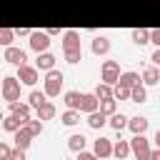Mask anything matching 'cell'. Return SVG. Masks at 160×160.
I'll return each mask as SVG.
<instances>
[{
	"label": "cell",
	"instance_id": "6da1fadb",
	"mask_svg": "<svg viewBox=\"0 0 160 160\" xmlns=\"http://www.w3.org/2000/svg\"><path fill=\"white\" fill-rule=\"evenodd\" d=\"M62 82H65L62 72L52 68V70H48V72H45V80H42V92H45L48 98H58V95H60V90H62Z\"/></svg>",
	"mask_w": 160,
	"mask_h": 160
},
{
	"label": "cell",
	"instance_id": "7a4b0ae2",
	"mask_svg": "<svg viewBox=\"0 0 160 160\" xmlns=\"http://www.w3.org/2000/svg\"><path fill=\"white\" fill-rule=\"evenodd\" d=\"M20 80L15 78V75H8V78H2V82H0V90H2V98L8 100V105L10 102H15V100H20Z\"/></svg>",
	"mask_w": 160,
	"mask_h": 160
},
{
	"label": "cell",
	"instance_id": "3957f363",
	"mask_svg": "<svg viewBox=\"0 0 160 160\" xmlns=\"http://www.w3.org/2000/svg\"><path fill=\"white\" fill-rule=\"evenodd\" d=\"M130 152L135 155V160H152L150 158V140L145 135H132L130 140Z\"/></svg>",
	"mask_w": 160,
	"mask_h": 160
},
{
	"label": "cell",
	"instance_id": "277c9868",
	"mask_svg": "<svg viewBox=\"0 0 160 160\" xmlns=\"http://www.w3.org/2000/svg\"><path fill=\"white\" fill-rule=\"evenodd\" d=\"M118 78H120V62H118V60H105L102 68H100V82L115 85Z\"/></svg>",
	"mask_w": 160,
	"mask_h": 160
},
{
	"label": "cell",
	"instance_id": "5b68a950",
	"mask_svg": "<svg viewBox=\"0 0 160 160\" xmlns=\"http://www.w3.org/2000/svg\"><path fill=\"white\" fill-rule=\"evenodd\" d=\"M30 48H32L35 52H45V50L50 48V35H48L45 30H32V32H30Z\"/></svg>",
	"mask_w": 160,
	"mask_h": 160
},
{
	"label": "cell",
	"instance_id": "8992f818",
	"mask_svg": "<svg viewBox=\"0 0 160 160\" xmlns=\"http://www.w3.org/2000/svg\"><path fill=\"white\" fill-rule=\"evenodd\" d=\"M15 78H18L22 85H30V88H32V85L38 82V68H35V65H28V62H25V65H18V75H15Z\"/></svg>",
	"mask_w": 160,
	"mask_h": 160
},
{
	"label": "cell",
	"instance_id": "52a82bcc",
	"mask_svg": "<svg viewBox=\"0 0 160 160\" xmlns=\"http://www.w3.org/2000/svg\"><path fill=\"white\" fill-rule=\"evenodd\" d=\"M5 60H8L10 65H25V60H28V55H25V50H22V48H15V45H8V48H5Z\"/></svg>",
	"mask_w": 160,
	"mask_h": 160
},
{
	"label": "cell",
	"instance_id": "ba28073f",
	"mask_svg": "<svg viewBox=\"0 0 160 160\" xmlns=\"http://www.w3.org/2000/svg\"><path fill=\"white\" fill-rule=\"evenodd\" d=\"M92 152H95L100 160H105V158L112 155V142H110L108 138H98V140H92Z\"/></svg>",
	"mask_w": 160,
	"mask_h": 160
},
{
	"label": "cell",
	"instance_id": "9c48e42d",
	"mask_svg": "<svg viewBox=\"0 0 160 160\" xmlns=\"http://www.w3.org/2000/svg\"><path fill=\"white\" fill-rule=\"evenodd\" d=\"M12 140H15V148L28 150V148H30V142H32V135H30V132H28V128L22 125V128H18V130L12 132Z\"/></svg>",
	"mask_w": 160,
	"mask_h": 160
},
{
	"label": "cell",
	"instance_id": "30bf717a",
	"mask_svg": "<svg viewBox=\"0 0 160 160\" xmlns=\"http://www.w3.org/2000/svg\"><path fill=\"white\" fill-rule=\"evenodd\" d=\"M98 105H100V100L95 98V92H82V100H80V112L90 115V112H95V110H98Z\"/></svg>",
	"mask_w": 160,
	"mask_h": 160
},
{
	"label": "cell",
	"instance_id": "8fae6325",
	"mask_svg": "<svg viewBox=\"0 0 160 160\" xmlns=\"http://www.w3.org/2000/svg\"><path fill=\"white\" fill-rule=\"evenodd\" d=\"M148 125H150V120H148V118H142V115H135V118H128V128L132 130V135H145V130H148Z\"/></svg>",
	"mask_w": 160,
	"mask_h": 160
},
{
	"label": "cell",
	"instance_id": "7c38bea8",
	"mask_svg": "<svg viewBox=\"0 0 160 160\" xmlns=\"http://www.w3.org/2000/svg\"><path fill=\"white\" fill-rule=\"evenodd\" d=\"M80 48V32L78 30H65L62 32V50H78Z\"/></svg>",
	"mask_w": 160,
	"mask_h": 160
},
{
	"label": "cell",
	"instance_id": "4fadbf2b",
	"mask_svg": "<svg viewBox=\"0 0 160 160\" xmlns=\"http://www.w3.org/2000/svg\"><path fill=\"white\" fill-rule=\"evenodd\" d=\"M55 60H58V58H55L52 52H48V50H45V52H38L35 68H38V70H45V72H48V70H52V68H55Z\"/></svg>",
	"mask_w": 160,
	"mask_h": 160
},
{
	"label": "cell",
	"instance_id": "5bb4252c",
	"mask_svg": "<svg viewBox=\"0 0 160 160\" xmlns=\"http://www.w3.org/2000/svg\"><path fill=\"white\" fill-rule=\"evenodd\" d=\"M90 50H92L95 55H108V52H110V40H108L105 35H98V38H92V42H90Z\"/></svg>",
	"mask_w": 160,
	"mask_h": 160
},
{
	"label": "cell",
	"instance_id": "9a60e30c",
	"mask_svg": "<svg viewBox=\"0 0 160 160\" xmlns=\"http://www.w3.org/2000/svg\"><path fill=\"white\" fill-rule=\"evenodd\" d=\"M142 85H158L160 82V68H155V65H148L145 70H142Z\"/></svg>",
	"mask_w": 160,
	"mask_h": 160
},
{
	"label": "cell",
	"instance_id": "2e32d148",
	"mask_svg": "<svg viewBox=\"0 0 160 160\" xmlns=\"http://www.w3.org/2000/svg\"><path fill=\"white\" fill-rule=\"evenodd\" d=\"M138 82H142V80H140V72H135V70L120 72V78H118V85H122V88H132Z\"/></svg>",
	"mask_w": 160,
	"mask_h": 160
},
{
	"label": "cell",
	"instance_id": "e0dca14e",
	"mask_svg": "<svg viewBox=\"0 0 160 160\" xmlns=\"http://www.w3.org/2000/svg\"><path fill=\"white\" fill-rule=\"evenodd\" d=\"M80 100H82V92H78V90H68L62 95V102L68 105V110H80Z\"/></svg>",
	"mask_w": 160,
	"mask_h": 160
},
{
	"label": "cell",
	"instance_id": "ac0fdd59",
	"mask_svg": "<svg viewBox=\"0 0 160 160\" xmlns=\"http://www.w3.org/2000/svg\"><path fill=\"white\" fill-rule=\"evenodd\" d=\"M28 120H30V118H28ZM28 120H20V118H15V115L10 112V115H5V118H2V122H0V125H2V130H8V132H15V130H18V128H22Z\"/></svg>",
	"mask_w": 160,
	"mask_h": 160
},
{
	"label": "cell",
	"instance_id": "d6986e66",
	"mask_svg": "<svg viewBox=\"0 0 160 160\" xmlns=\"http://www.w3.org/2000/svg\"><path fill=\"white\" fill-rule=\"evenodd\" d=\"M85 145H88V138H85L82 132H75V135H70V138H68V148H70L72 152L85 150Z\"/></svg>",
	"mask_w": 160,
	"mask_h": 160
},
{
	"label": "cell",
	"instance_id": "ffe728a7",
	"mask_svg": "<svg viewBox=\"0 0 160 160\" xmlns=\"http://www.w3.org/2000/svg\"><path fill=\"white\" fill-rule=\"evenodd\" d=\"M10 112L15 115V118H20V120H28L30 118V105L28 102H10Z\"/></svg>",
	"mask_w": 160,
	"mask_h": 160
},
{
	"label": "cell",
	"instance_id": "44dd1931",
	"mask_svg": "<svg viewBox=\"0 0 160 160\" xmlns=\"http://www.w3.org/2000/svg\"><path fill=\"white\" fill-rule=\"evenodd\" d=\"M35 112H38V120H52L55 118V105L50 100H45L40 108H35Z\"/></svg>",
	"mask_w": 160,
	"mask_h": 160
},
{
	"label": "cell",
	"instance_id": "7402d4cb",
	"mask_svg": "<svg viewBox=\"0 0 160 160\" xmlns=\"http://www.w3.org/2000/svg\"><path fill=\"white\" fill-rule=\"evenodd\" d=\"M128 155H130V140H118V142L112 145V158L125 160Z\"/></svg>",
	"mask_w": 160,
	"mask_h": 160
},
{
	"label": "cell",
	"instance_id": "603a6c76",
	"mask_svg": "<svg viewBox=\"0 0 160 160\" xmlns=\"http://www.w3.org/2000/svg\"><path fill=\"white\" fill-rule=\"evenodd\" d=\"M130 100H132V102H145V100H148V88H145L142 82L132 85V88H130Z\"/></svg>",
	"mask_w": 160,
	"mask_h": 160
},
{
	"label": "cell",
	"instance_id": "cb8c5ba5",
	"mask_svg": "<svg viewBox=\"0 0 160 160\" xmlns=\"http://www.w3.org/2000/svg\"><path fill=\"white\" fill-rule=\"evenodd\" d=\"M98 110L102 112V115H112V112H118V100L115 98H105V100H100V105H98Z\"/></svg>",
	"mask_w": 160,
	"mask_h": 160
},
{
	"label": "cell",
	"instance_id": "d4e9b609",
	"mask_svg": "<svg viewBox=\"0 0 160 160\" xmlns=\"http://www.w3.org/2000/svg\"><path fill=\"white\" fill-rule=\"evenodd\" d=\"M105 122H108V115H102L100 110H95V112H90V115H88V125H90L92 130H100Z\"/></svg>",
	"mask_w": 160,
	"mask_h": 160
},
{
	"label": "cell",
	"instance_id": "484cf974",
	"mask_svg": "<svg viewBox=\"0 0 160 160\" xmlns=\"http://www.w3.org/2000/svg\"><path fill=\"white\" fill-rule=\"evenodd\" d=\"M108 122H110V128L112 130H122V128H128V115H122V112H112L110 118H108Z\"/></svg>",
	"mask_w": 160,
	"mask_h": 160
},
{
	"label": "cell",
	"instance_id": "4316f807",
	"mask_svg": "<svg viewBox=\"0 0 160 160\" xmlns=\"http://www.w3.org/2000/svg\"><path fill=\"white\" fill-rule=\"evenodd\" d=\"M132 42L135 45H148L150 42V30L148 28H135L132 30Z\"/></svg>",
	"mask_w": 160,
	"mask_h": 160
},
{
	"label": "cell",
	"instance_id": "83f0119b",
	"mask_svg": "<svg viewBox=\"0 0 160 160\" xmlns=\"http://www.w3.org/2000/svg\"><path fill=\"white\" fill-rule=\"evenodd\" d=\"M45 100H48V95H45L42 90H32V92L28 95V105H30V108H40Z\"/></svg>",
	"mask_w": 160,
	"mask_h": 160
},
{
	"label": "cell",
	"instance_id": "f1b7e54d",
	"mask_svg": "<svg viewBox=\"0 0 160 160\" xmlns=\"http://www.w3.org/2000/svg\"><path fill=\"white\" fill-rule=\"evenodd\" d=\"M92 92H95V98H98V100L112 98V85H108V82H98V88H95Z\"/></svg>",
	"mask_w": 160,
	"mask_h": 160
},
{
	"label": "cell",
	"instance_id": "f546056e",
	"mask_svg": "<svg viewBox=\"0 0 160 160\" xmlns=\"http://www.w3.org/2000/svg\"><path fill=\"white\" fill-rule=\"evenodd\" d=\"M60 120H62V125H78L80 122V110H65Z\"/></svg>",
	"mask_w": 160,
	"mask_h": 160
},
{
	"label": "cell",
	"instance_id": "4dcf8cb0",
	"mask_svg": "<svg viewBox=\"0 0 160 160\" xmlns=\"http://www.w3.org/2000/svg\"><path fill=\"white\" fill-rule=\"evenodd\" d=\"M12 40H15V30H10V28H0V45L8 48V45H12Z\"/></svg>",
	"mask_w": 160,
	"mask_h": 160
},
{
	"label": "cell",
	"instance_id": "1f68e13d",
	"mask_svg": "<svg viewBox=\"0 0 160 160\" xmlns=\"http://www.w3.org/2000/svg\"><path fill=\"white\" fill-rule=\"evenodd\" d=\"M62 52H65V60L70 65H78L82 60V48H78V50H62Z\"/></svg>",
	"mask_w": 160,
	"mask_h": 160
},
{
	"label": "cell",
	"instance_id": "d6a6232c",
	"mask_svg": "<svg viewBox=\"0 0 160 160\" xmlns=\"http://www.w3.org/2000/svg\"><path fill=\"white\" fill-rule=\"evenodd\" d=\"M25 128H28V132L35 138V135H40V132H42V120H38V118L32 120V118H30V120L25 122Z\"/></svg>",
	"mask_w": 160,
	"mask_h": 160
},
{
	"label": "cell",
	"instance_id": "836d02e7",
	"mask_svg": "<svg viewBox=\"0 0 160 160\" xmlns=\"http://www.w3.org/2000/svg\"><path fill=\"white\" fill-rule=\"evenodd\" d=\"M112 98H115V100H130V88H122V85L115 82V88H112Z\"/></svg>",
	"mask_w": 160,
	"mask_h": 160
},
{
	"label": "cell",
	"instance_id": "e575fe53",
	"mask_svg": "<svg viewBox=\"0 0 160 160\" xmlns=\"http://www.w3.org/2000/svg\"><path fill=\"white\" fill-rule=\"evenodd\" d=\"M8 160H25V150H20V148H12Z\"/></svg>",
	"mask_w": 160,
	"mask_h": 160
},
{
	"label": "cell",
	"instance_id": "d590c367",
	"mask_svg": "<svg viewBox=\"0 0 160 160\" xmlns=\"http://www.w3.org/2000/svg\"><path fill=\"white\" fill-rule=\"evenodd\" d=\"M10 150H12V148H10L8 142L0 140V160H8V158H10Z\"/></svg>",
	"mask_w": 160,
	"mask_h": 160
},
{
	"label": "cell",
	"instance_id": "8d00e7d4",
	"mask_svg": "<svg viewBox=\"0 0 160 160\" xmlns=\"http://www.w3.org/2000/svg\"><path fill=\"white\" fill-rule=\"evenodd\" d=\"M75 160H100V158H98V155H95V152H88V150H80V152H78V158H75Z\"/></svg>",
	"mask_w": 160,
	"mask_h": 160
},
{
	"label": "cell",
	"instance_id": "74e56055",
	"mask_svg": "<svg viewBox=\"0 0 160 160\" xmlns=\"http://www.w3.org/2000/svg\"><path fill=\"white\" fill-rule=\"evenodd\" d=\"M150 42H155V48H160V28L150 30Z\"/></svg>",
	"mask_w": 160,
	"mask_h": 160
},
{
	"label": "cell",
	"instance_id": "f35d334b",
	"mask_svg": "<svg viewBox=\"0 0 160 160\" xmlns=\"http://www.w3.org/2000/svg\"><path fill=\"white\" fill-rule=\"evenodd\" d=\"M150 60H152V62H155V65L160 68V48H155V52L150 55Z\"/></svg>",
	"mask_w": 160,
	"mask_h": 160
},
{
	"label": "cell",
	"instance_id": "ab89813d",
	"mask_svg": "<svg viewBox=\"0 0 160 160\" xmlns=\"http://www.w3.org/2000/svg\"><path fill=\"white\" fill-rule=\"evenodd\" d=\"M30 32H32V30H28V28H18V30H15V35H22V38H25V35L30 38Z\"/></svg>",
	"mask_w": 160,
	"mask_h": 160
},
{
	"label": "cell",
	"instance_id": "60d3db41",
	"mask_svg": "<svg viewBox=\"0 0 160 160\" xmlns=\"http://www.w3.org/2000/svg\"><path fill=\"white\" fill-rule=\"evenodd\" d=\"M150 158H152V160H160V148H155V150H150Z\"/></svg>",
	"mask_w": 160,
	"mask_h": 160
},
{
	"label": "cell",
	"instance_id": "b9f144b4",
	"mask_svg": "<svg viewBox=\"0 0 160 160\" xmlns=\"http://www.w3.org/2000/svg\"><path fill=\"white\" fill-rule=\"evenodd\" d=\"M155 145H158V148H160V130H158V132H155Z\"/></svg>",
	"mask_w": 160,
	"mask_h": 160
},
{
	"label": "cell",
	"instance_id": "7bdbcfd3",
	"mask_svg": "<svg viewBox=\"0 0 160 160\" xmlns=\"http://www.w3.org/2000/svg\"><path fill=\"white\" fill-rule=\"evenodd\" d=\"M2 118H5V115H2V110H0V122H2Z\"/></svg>",
	"mask_w": 160,
	"mask_h": 160
},
{
	"label": "cell",
	"instance_id": "ee69618b",
	"mask_svg": "<svg viewBox=\"0 0 160 160\" xmlns=\"http://www.w3.org/2000/svg\"><path fill=\"white\" fill-rule=\"evenodd\" d=\"M62 160H72V158H62Z\"/></svg>",
	"mask_w": 160,
	"mask_h": 160
},
{
	"label": "cell",
	"instance_id": "f6af8a7d",
	"mask_svg": "<svg viewBox=\"0 0 160 160\" xmlns=\"http://www.w3.org/2000/svg\"><path fill=\"white\" fill-rule=\"evenodd\" d=\"M115 160H118V158H115Z\"/></svg>",
	"mask_w": 160,
	"mask_h": 160
}]
</instances>
